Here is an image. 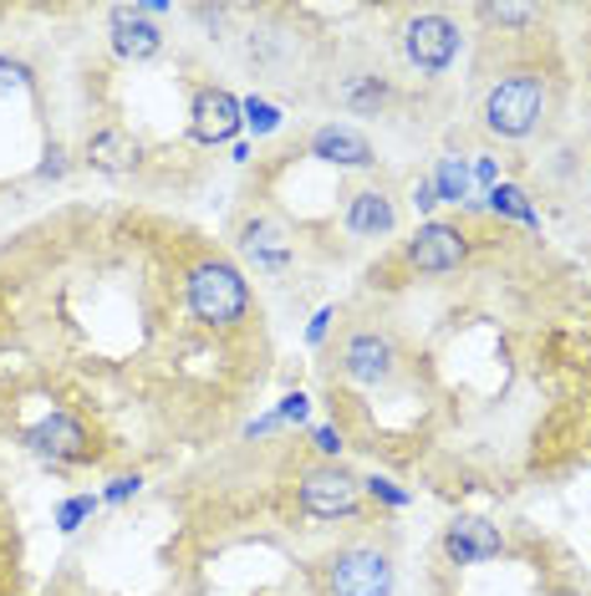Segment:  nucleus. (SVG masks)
Returning <instances> with one entry per match:
<instances>
[{
  "label": "nucleus",
  "instance_id": "f257e3e1",
  "mask_svg": "<svg viewBox=\"0 0 591 596\" xmlns=\"http://www.w3.org/2000/svg\"><path fill=\"white\" fill-rule=\"evenodd\" d=\"M184 301H190V317L210 331H235L251 321V286L225 255H200L184 270Z\"/></svg>",
  "mask_w": 591,
  "mask_h": 596
},
{
  "label": "nucleus",
  "instance_id": "f03ea898",
  "mask_svg": "<svg viewBox=\"0 0 591 596\" xmlns=\"http://www.w3.org/2000/svg\"><path fill=\"white\" fill-rule=\"evenodd\" d=\"M546 117V76L541 72H505L485 92V127L495 138H530Z\"/></svg>",
  "mask_w": 591,
  "mask_h": 596
},
{
  "label": "nucleus",
  "instance_id": "7ed1b4c3",
  "mask_svg": "<svg viewBox=\"0 0 591 596\" xmlns=\"http://www.w3.org/2000/svg\"><path fill=\"white\" fill-rule=\"evenodd\" d=\"M21 439H26V449H37V454L51 459V464H88V459H98L92 429L77 419L72 408H51V413H41Z\"/></svg>",
  "mask_w": 591,
  "mask_h": 596
},
{
  "label": "nucleus",
  "instance_id": "20e7f679",
  "mask_svg": "<svg viewBox=\"0 0 591 596\" xmlns=\"http://www.w3.org/2000/svg\"><path fill=\"white\" fill-rule=\"evenodd\" d=\"M332 596H393L398 572H393V556L378 546H347L332 556Z\"/></svg>",
  "mask_w": 591,
  "mask_h": 596
},
{
  "label": "nucleus",
  "instance_id": "39448f33",
  "mask_svg": "<svg viewBox=\"0 0 591 596\" xmlns=\"http://www.w3.org/2000/svg\"><path fill=\"white\" fill-rule=\"evenodd\" d=\"M302 505L316 521H347L363 505V480L342 464H316L302 474Z\"/></svg>",
  "mask_w": 591,
  "mask_h": 596
},
{
  "label": "nucleus",
  "instance_id": "423d86ee",
  "mask_svg": "<svg viewBox=\"0 0 591 596\" xmlns=\"http://www.w3.org/2000/svg\"><path fill=\"white\" fill-rule=\"evenodd\" d=\"M403 260L418 276H449V270H459L469 260V235L454 219H428V225H418L414 240H408Z\"/></svg>",
  "mask_w": 591,
  "mask_h": 596
},
{
  "label": "nucleus",
  "instance_id": "0eeeda50",
  "mask_svg": "<svg viewBox=\"0 0 591 596\" xmlns=\"http://www.w3.org/2000/svg\"><path fill=\"white\" fill-rule=\"evenodd\" d=\"M403 56H408L418 72L439 76L444 66L459 56V25H454L449 16H439V11L414 16V21L403 25Z\"/></svg>",
  "mask_w": 591,
  "mask_h": 596
},
{
  "label": "nucleus",
  "instance_id": "6e6552de",
  "mask_svg": "<svg viewBox=\"0 0 591 596\" xmlns=\"http://www.w3.org/2000/svg\"><path fill=\"white\" fill-rule=\"evenodd\" d=\"M393 337L388 331H378V327H363V331H353L347 342H342V352H337V362H342V372L353 382H367V388H378V382H388V372H393Z\"/></svg>",
  "mask_w": 591,
  "mask_h": 596
},
{
  "label": "nucleus",
  "instance_id": "1a4fd4ad",
  "mask_svg": "<svg viewBox=\"0 0 591 596\" xmlns=\"http://www.w3.org/2000/svg\"><path fill=\"white\" fill-rule=\"evenodd\" d=\"M194 143H204V148H214V143H230L235 138V127L245 123V113H240V97L225 88H200L194 92Z\"/></svg>",
  "mask_w": 591,
  "mask_h": 596
},
{
  "label": "nucleus",
  "instance_id": "9d476101",
  "mask_svg": "<svg viewBox=\"0 0 591 596\" xmlns=\"http://www.w3.org/2000/svg\"><path fill=\"white\" fill-rule=\"evenodd\" d=\"M505 551V535L500 525L479 521V515H459V521L444 531V556L454 566H479V561H495Z\"/></svg>",
  "mask_w": 591,
  "mask_h": 596
},
{
  "label": "nucleus",
  "instance_id": "9b49d317",
  "mask_svg": "<svg viewBox=\"0 0 591 596\" xmlns=\"http://www.w3.org/2000/svg\"><path fill=\"white\" fill-rule=\"evenodd\" d=\"M306 148H312V158H322V164H332V168H373L378 164L373 143H367L357 127H342V123H322Z\"/></svg>",
  "mask_w": 591,
  "mask_h": 596
},
{
  "label": "nucleus",
  "instance_id": "f8f14e48",
  "mask_svg": "<svg viewBox=\"0 0 591 596\" xmlns=\"http://www.w3.org/2000/svg\"><path fill=\"white\" fill-rule=\"evenodd\" d=\"M240 255H245L255 270L276 276V270L291 266V255L296 250H291V235L276 225V219L255 215V219H245V229H240Z\"/></svg>",
  "mask_w": 591,
  "mask_h": 596
},
{
  "label": "nucleus",
  "instance_id": "ddd939ff",
  "mask_svg": "<svg viewBox=\"0 0 591 596\" xmlns=\"http://www.w3.org/2000/svg\"><path fill=\"white\" fill-rule=\"evenodd\" d=\"M113 51L123 62H153L164 51V31L139 11V6H113Z\"/></svg>",
  "mask_w": 591,
  "mask_h": 596
},
{
  "label": "nucleus",
  "instance_id": "4468645a",
  "mask_svg": "<svg viewBox=\"0 0 591 596\" xmlns=\"http://www.w3.org/2000/svg\"><path fill=\"white\" fill-rule=\"evenodd\" d=\"M82 158H88V168H98V174L123 178V174L139 168L143 148H139V138H133L128 127H98V133L88 138V148H82Z\"/></svg>",
  "mask_w": 591,
  "mask_h": 596
},
{
  "label": "nucleus",
  "instance_id": "2eb2a0df",
  "mask_svg": "<svg viewBox=\"0 0 591 596\" xmlns=\"http://www.w3.org/2000/svg\"><path fill=\"white\" fill-rule=\"evenodd\" d=\"M347 229H353L357 240H383V235L398 229V204L383 189H357L347 199Z\"/></svg>",
  "mask_w": 591,
  "mask_h": 596
},
{
  "label": "nucleus",
  "instance_id": "dca6fc26",
  "mask_svg": "<svg viewBox=\"0 0 591 596\" xmlns=\"http://www.w3.org/2000/svg\"><path fill=\"white\" fill-rule=\"evenodd\" d=\"M342 102H347L353 113H363V117H378L383 102H388V82H383L378 72H357V76L342 82Z\"/></svg>",
  "mask_w": 591,
  "mask_h": 596
},
{
  "label": "nucleus",
  "instance_id": "f3484780",
  "mask_svg": "<svg viewBox=\"0 0 591 596\" xmlns=\"http://www.w3.org/2000/svg\"><path fill=\"white\" fill-rule=\"evenodd\" d=\"M490 209L505 219H520V225H541V215H536V204H530L526 189H516V184H495L490 189Z\"/></svg>",
  "mask_w": 591,
  "mask_h": 596
},
{
  "label": "nucleus",
  "instance_id": "a211bd4d",
  "mask_svg": "<svg viewBox=\"0 0 591 596\" xmlns=\"http://www.w3.org/2000/svg\"><path fill=\"white\" fill-rule=\"evenodd\" d=\"M434 194H439V204H459L469 194V164L465 158H439V168H434Z\"/></svg>",
  "mask_w": 591,
  "mask_h": 596
},
{
  "label": "nucleus",
  "instance_id": "6ab92c4d",
  "mask_svg": "<svg viewBox=\"0 0 591 596\" xmlns=\"http://www.w3.org/2000/svg\"><path fill=\"white\" fill-rule=\"evenodd\" d=\"M240 113H245V127H251L255 138H271V133H281V107L265 97H245L240 102Z\"/></svg>",
  "mask_w": 591,
  "mask_h": 596
},
{
  "label": "nucleus",
  "instance_id": "aec40b11",
  "mask_svg": "<svg viewBox=\"0 0 591 596\" xmlns=\"http://www.w3.org/2000/svg\"><path fill=\"white\" fill-rule=\"evenodd\" d=\"M92 510H98V500H92V495H72V500H62V505H57V531L72 535L77 525H82V521L92 515Z\"/></svg>",
  "mask_w": 591,
  "mask_h": 596
},
{
  "label": "nucleus",
  "instance_id": "412c9836",
  "mask_svg": "<svg viewBox=\"0 0 591 596\" xmlns=\"http://www.w3.org/2000/svg\"><path fill=\"white\" fill-rule=\"evenodd\" d=\"M139 490H143V474H118V480L108 484V495H102V500H108V505H123V500H133Z\"/></svg>",
  "mask_w": 591,
  "mask_h": 596
},
{
  "label": "nucleus",
  "instance_id": "4be33fe9",
  "mask_svg": "<svg viewBox=\"0 0 591 596\" xmlns=\"http://www.w3.org/2000/svg\"><path fill=\"white\" fill-rule=\"evenodd\" d=\"M332 317H337V311H332V306H322V311H316V317H312V327H306V342H312V347H322V342H327V327H332Z\"/></svg>",
  "mask_w": 591,
  "mask_h": 596
},
{
  "label": "nucleus",
  "instance_id": "5701e85b",
  "mask_svg": "<svg viewBox=\"0 0 591 596\" xmlns=\"http://www.w3.org/2000/svg\"><path fill=\"white\" fill-rule=\"evenodd\" d=\"M306 413H312V403H306L302 393H291L286 403H281V419H286V423H306Z\"/></svg>",
  "mask_w": 591,
  "mask_h": 596
},
{
  "label": "nucleus",
  "instance_id": "b1692460",
  "mask_svg": "<svg viewBox=\"0 0 591 596\" xmlns=\"http://www.w3.org/2000/svg\"><path fill=\"white\" fill-rule=\"evenodd\" d=\"M367 490H373V495H378V500H388V505H408V495H403V490H398V484H388V480H367Z\"/></svg>",
  "mask_w": 591,
  "mask_h": 596
},
{
  "label": "nucleus",
  "instance_id": "393cba45",
  "mask_svg": "<svg viewBox=\"0 0 591 596\" xmlns=\"http://www.w3.org/2000/svg\"><path fill=\"white\" fill-rule=\"evenodd\" d=\"M67 174V158H62V148H51L47 158H41V168H37V178H62Z\"/></svg>",
  "mask_w": 591,
  "mask_h": 596
},
{
  "label": "nucleus",
  "instance_id": "a878e982",
  "mask_svg": "<svg viewBox=\"0 0 591 596\" xmlns=\"http://www.w3.org/2000/svg\"><path fill=\"white\" fill-rule=\"evenodd\" d=\"M312 444L332 459V454H342V433H337V429H316V433H312Z\"/></svg>",
  "mask_w": 591,
  "mask_h": 596
},
{
  "label": "nucleus",
  "instance_id": "bb28decb",
  "mask_svg": "<svg viewBox=\"0 0 591 596\" xmlns=\"http://www.w3.org/2000/svg\"><path fill=\"white\" fill-rule=\"evenodd\" d=\"M0 82H16V88H31V72L21 62H0Z\"/></svg>",
  "mask_w": 591,
  "mask_h": 596
},
{
  "label": "nucleus",
  "instance_id": "cd10ccee",
  "mask_svg": "<svg viewBox=\"0 0 591 596\" xmlns=\"http://www.w3.org/2000/svg\"><path fill=\"white\" fill-rule=\"evenodd\" d=\"M414 204H418V209H424V215H428V209H434V204H439V194H434V178H418Z\"/></svg>",
  "mask_w": 591,
  "mask_h": 596
},
{
  "label": "nucleus",
  "instance_id": "c85d7f7f",
  "mask_svg": "<svg viewBox=\"0 0 591 596\" xmlns=\"http://www.w3.org/2000/svg\"><path fill=\"white\" fill-rule=\"evenodd\" d=\"M475 178H479V184H490V189H495V164H490V158H475Z\"/></svg>",
  "mask_w": 591,
  "mask_h": 596
}]
</instances>
